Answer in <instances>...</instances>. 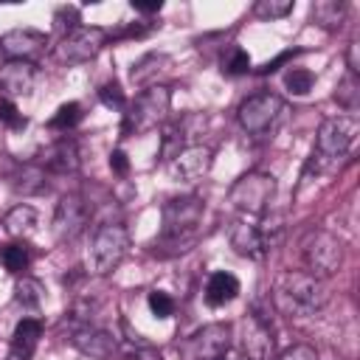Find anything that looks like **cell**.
<instances>
[{
    "mask_svg": "<svg viewBox=\"0 0 360 360\" xmlns=\"http://www.w3.org/2000/svg\"><path fill=\"white\" fill-rule=\"evenodd\" d=\"M273 301L290 318H309L326 307L329 290L323 278H315L307 270H287L273 287Z\"/></svg>",
    "mask_w": 360,
    "mask_h": 360,
    "instance_id": "cell-1",
    "label": "cell"
},
{
    "mask_svg": "<svg viewBox=\"0 0 360 360\" xmlns=\"http://www.w3.org/2000/svg\"><path fill=\"white\" fill-rule=\"evenodd\" d=\"M357 135H360V124H357L354 115L326 118L318 127L315 146H312V155H309V169H315V172L338 169V163H343L349 158V152L354 149Z\"/></svg>",
    "mask_w": 360,
    "mask_h": 360,
    "instance_id": "cell-2",
    "label": "cell"
},
{
    "mask_svg": "<svg viewBox=\"0 0 360 360\" xmlns=\"http://www.w3.org/2000/svg\"><path fill=\"white\" fill-rule=\"evenodd\" d=\"M129 250V231L121 222H104L93 231L87 248V270L93 276L112 273Z\"/></svg>",
    "mask_w": 360,
    "mask_h": 360,
    "instance_id": "cell-3",
    "label": "cell"
},
{
    "mask_svg": "<svg viewBox=\"0 0 360 360\" xmlns=\"http://www.w3.org/2000/svg\"><path fill=\"white\" fill-rule=\"evenodd\" d=\"M169 107H172V90H169L166 84L146 87V90L138 93L135 101L127 107L121 132H124V135H141V132L155 129V127L169 115Z\"/></svg>",
    "mask_w": 360,
    "mask_h": 360,
    "instance_id": "cell-4",
    "label": "cell"
},
{
    "mask_svg": "<svg viewBox=\"0 0 360 360\" xmlns=\"http://www.w3.org/2000/svg\"><path fill=\"white\" fill-rule=\"evenodd\" d=\"M202 214H205V202L197 194L172 197L163 205V233L160 236L172 245H186L191 239V233L197 231Z\"/></svg>",
    "mask_w": 360,
    "mask_h": 360,
    "instance_id": "cell-5",
    "label": "cell"
},
{
    "mask_svg": "<svg viewBox=\"0 0 360 360\" xmlns=\"http://www.w3.org/2000/svg\"><path fill=\"white\" fill-rule=\"evenodd\" d=\"M301 259H304L309 276L329 278L343 264V245L329 231H309L301 242Z\"/></svg>",
    "mask_w": 360,
    "mask_h": 360,
    "instance_id": "cell-6",
    "label": "cell"
},
{
    "mask_svg": "<svg viewBox=\"0 0 360 360\" xmlns=\"http://www.w3.org/2000/svg\"><path fill=\"white\" fill-rule=\"evenodd\" d=\"M276 194V177L264 172H248L242 174L231 188H228V202L248 214V217H262Z\"/></svg>",
    "mask_w": 360,
    "mask_h": 360,
    "instance_id": "cell-7",
    "label": "cell"
},
{
    "mask_svg": "<svg viewBox=\"0 0 360 360\" xmlns=\"http://www.w3.org/2000/svg\"><path fill=\"white\" fill-rule=\"evenodd\" d=\"M231 349V323H205L197 332H191L180 346V360H219Z\"/></svg>",
    "mask_w": 360,
    "mask_h": 360,
    "instance_id": "cell-8",
    "label": "cell"
},
{
    "mask_svg": "<svg viewBox=\"0 0 360 360\" xmlns=\"http://www.w3.org/2000/svg\"><path fill=\"white\" fill-rule=\"evenodd\" d=\"M107 45V31L98 25H73L56 45V59L68 65L90 62Z\"/></svg>",
    "mask_w": 360,
    "mask_h": 360,
    "instance_id": "cell-9",
    "label": "cell"
},
{
    "mask_svg": "<svg viewBox=\"0 0 360 360\" xmlns=\"http://www.w3.org/2000/svg\"><path fill=\"white\" fill-rule=\"evenodd\" d=\"M281 110H284V101L276 93H253L239 104L236 118L248 135H264L276 127Z\"/></svg>",
    "mask_w": 360,
    "mask_h": 360,
    "instance_id": "cell-10",
    "label": "cell"
},
{
    "mask_svg": "<svg viewBox=\"0 0 360 360\" xmlns=\"http://www.w3.org/2000/svg\"><path fill=\"white\" fill-rule=\"evenodd\" d=\"M211 163H214V152L202 143H186L172 158H166V169L172 180H186V183H194L202 174H208Z\"/></svg>",
    "mask_w": 360,
    "mask_h": 360,
    "instance_id": "cell-11",
    "label": "cell"
},
{
    "mask_svg": "<svg viewBox=\"0 0 360 360\" xmlns=\"http://www.w3.org/2000/svg\"><path fill=\"white\" fill-rule=\"evenodd\" d=\"M87 219H90V205L84 202L82 194H65L56 205V214H53V233L56 239H76L84 228H87Z\"/></svg>",
    "mask_w": 360,
    "mask_h": 360,
    "instance_id": "cell-12",
    "label": "cell"
},
{
    "mask_svg": "<svg viewBox=\"0 0 360 360\" xmlns=\"http://www.w3.org/2000/svg\"><path fill=\"white\" fill-rule=\"evenodd\" d=\"M48 45V37L42 31H34V28H14L8 34L0 37V53L11 62V59H20V62H34Z\"/></svg>",
    "mask_w": 360,
    "mask_h": 360,
    "instance_id": "cell-13",
    "label": "cell"
},
{
    "mask_svg": "<svg viewBox=\"0 0 360 360\" xmlns=\"http://www.w3.org/2000/svg\"><path fill=\"white\" fill-rule=\"evenodd\" d=\"M242 346H245V354L250 360H270L273 357L276 338H273L270 323L262 315H256V312L245 315V321H242Z\"/></svg>",
    "mask_w": 360,
    "mask_h": 360,
    "instance_id": "cell-14",
    "label": "cell"
},
{
    "mask_svg": "<svg viewBox=\"0 0 360 360\" xmlns=\"http://www.w3.org/2000/svg\"><path fill=\"white\" fill-rule=\"evenodd\" d=\"M34 84H37V65L34 62L11 59V62L0 65V90H3V98H8V101L25 98V96H31Z\"/></svg>",
    "mask_w": 360,
    "mask_h": 360,
    "instance_id": "cell-15",
    "label": "cell"
},
{
    "mask_svg": "<svg viewBox=\"0 0 360 360\" xmlns=\"http://www.w3.org/2000/svg\"><path fill=\"white\" fill-rule=\"evenodd\" d=\"M70 343L82 352V354H90L96 360H110L115 354V338L107 332V329H98L93 323H82L70 332Z\"/></svg>",
    "mask_w": 360,
    "mask_h": 360,
    "instance_id": "cell-16",
    "label": "cell"
},
{
    "mask_svg": "<svg viewBox=\"0 0 360 360\" xmlns=\"http://www.w3.org/2000/svg\"><path fill=\"white\" fill-rule=\"evenodd\" d=\"M42 172H51V174H73L79 169V149L70 138H59L53 143H48L42 152H39V163H37Z\"/></svg>",
    "mask_w": 360,
    "mask_h": 360,
    "instance_id": "cell-17",
    "label": "cell"
},
{
    "mask_svg": "<svg viewBox=\"0 0 360 360\" xmlns=\"http://www.w3.org/2000/svg\"><path fill=\"white\" fill-rule=\"evenodd\" d=\"M39 338H42V323L37 318H22L14 326V335H11V346H8V357L6 360H31Z\"/></svg>",
    "mask_w": 360,
    "mask_h": 360,
    "instance_id": "cell-18",
    "label": "cell"
},
{
    "mask_svg": "<svg viewBox=\"0 0 360 360\" xmlns=\"http://www.w3.org/2000/svg\"><path fill=\"white\" fill-rule=\"evenodd\" d=\"M231 245L239 256H248V259H262L270 248L262 236V228L259 225H250V222H233L231 228Z\"/></svg>",
    "mask_w": 360,
    "mask_h": 360,
    "instance_id": "cell-19",
    "label": "cell"
},
{
    "mask_svg": "<svg viewBox=\"0 0 360 360\" xmlns=\"http://www.w3.org/2000/svg\"><path fill=\"white\" fill-rule=\"evenodd\" d=\"M239 295V278L233 273H225V270H217L208 276V284H205V304L208 307H225L231 304L233 298Z\"/></svg>",
    "mask_w": 360,
    "mask_h": 360,
    "instance_id": "cell-20",
    "label": "cell"
},
{
    "mask_svg": "<svg viewBox=\"0 0 360 360\" xmlns=\"http://www.w3.org/2000/svg\"><path fill=\"white\" fill-rule=\"evenodd\" d=\"M169 65H172V59H169L166 53H146L143 59H138V62L132 65L129 79H132V84H138V87H143V90H146V87H155V84H158V76L166 73Z\"/></svg>",
    "mask_w": 360,
    "mask_h": 360,
    "instance_id": "cell-21",
    "label": "cell"
},
{
    "mask_svg": "<svg viewBox=\"0 0 360 360\" xmlns=\"http://www.w3.org/2000/svg\"><path fill=\"white\" fill-rule=\"evenodd\" d=\"M3 225H6V231L14 236V239H28L34 231H37V225H39V214H37V208L34 205H14L6 217H3Z\"/></svg>",
    "mask_w": 360,
    "mask_h": 360,
    "instance_id": "cell-22",
    "label": "cell"
},
{
    "mask_svg": "<svg viewBox=\"0 0 360 360\" xmlns=\"http://www.w3.org/2000/svg\"><path fill=\"white\" fill-rule=\"evenodd\" d=\"M312 20L326 31H338L346 20V3L343 0H318V3H312Z\"/></svg>",
    "mask_w": 360,
    "mask_h": 360,
    "instance_id": "cell-23",
    "label": "cell"
},
{
    "mask_svg": "<svg viewBox=\"0 0 360 360\" xmlns=\"http://www.w3.org/2000/svg\"><path fill=\"white\" fill-rule=\"evenodd\" d=\"M0 262H3V267H6L8 273L20 276V273L28 270L31 253H28V248H25L22 242H11V245H3V248H0Z\"/></svg>",
    "mask_w": 360,
    "mask_h": 360,
    "instance_id": "cell-24",
    "label": "cell"
},
{
    "mask_svg": "<svg viewBox=\"0 0 360 360\" xmlns=\"http://www.w3.org/2000/svg\"><path fill=\"white\" fill-rule=\"evenodd\" d=\"M42 295H45L42 281H37V278H31V276H22V278L17 281V287H14V298H17V304H22L25 309H39Z\"/></svg>",
    "mask_w": 360,
    "mask_h": 360,
    "instance_id": "cell-25",
    "label": "cell"
},
{
    "mask_svg": "<svg viewBox=\"0 0 360 360\" xmlns=\"http://www.w3.org/2000/svg\"><path fill=\"white\" fill-rule=\"evenodd\" d=\"M335 101H338L343 110H349V112H354V110H357V104H360V82H357V76H354V73H346V76L338 82Z\"/></svg>",
    "mask_w": 360,
    "mask_h": 360,
    "instance_id": "cell-26",
    "label": "cell"
},
{
    "mask_svg": "<svg viewBox=\"0 0 360 360\" xmlns=\"http://www.w3.org/2000/svg\"><path fill=\"white\" fill-rule=\"evenodd\" d=\"M79 121H82V104H79V101H68V104H62V107L53 112V118L48 121V127H51L53 132H68V129H73Z\"/></svg>",
    "mask_w": 360,
    "mask_h": 360,
    "instance_id": "cell-27",
    "label": "cell"
},
{
    "mask_svg": "<svg viewBox=\"0 0 360 360\" xmlns=\"http://www.w3.org/2000/svg\"><path fill=\"white\" fill-rule=\"evenodd\" d=\"M315 84V73L307 70V68H290L284 73V87L292 93V96H307Z\"/></svg>",
    "mask_w": 360,
    "mask_h": 360,
    "instance_id": "cell-28",
    "label": "cell"
},
{
    "mask_svg": "<svg viewBox=\"0 0 360 360\" xmlns=\"http://www.w3.org/2000/svg\"><path fill=\"white\" fill-rule=\"evenodd\" d=\"M222 70H225L228 76H242V73H248V70H250V53H248L245 48H239V45H231V48L225 51V56H222Z\"/></svg>",
    "mask_w": 360,
    "mask_h": 360,
    "instance_id": "cell-29",
    "label": "cell"
},
{
    "mask_svg": "<svg viewBox=\"0 0 360 360\" xmlns=\"http://www.w3.org/2000/svg\"><path fill=\"white\" fill-rule=\"evenodd\" d=\"M14 186H17L20 191H25V194L45 191V188H48V186H45V172H42L39 166H22V172L17 174Z\"/></svg>",
    "mask_w": 360,
    "mask_h": 360,
    "instance_id": "cell-30",
    "label": "cell"
},
{
    "mask_svg": "<svg viewBox=\"0 0 360 360\" xmlns=\"http://www.w3.org/2000/svg\"><path fill=\"white\" fill-rule=\"evenodd\" d=\"M292 11V0H259L253 6V14L262 20H281Z\"/></svg>",
    "mask_w": 360,
    "mask_h": 360,
    "instance_id": "cell-31",
    "label": "cell"
},
{
    "mask_svg": "<svg viewBox=\"0 0 360 360\" xmlns=\"http://www.w3.org/2000/svg\"><path fill=\"white\" fill-rule=\"evenodd\" d=\"M146 304H149V309H152V315L158 321H166V318L174 315V298L169 292H163V290H152L149 298H146Z\"/></svg>",
    "mask_w": 360,
    "mask_h": 360,
    "instance_id": "cell-32",
    "label": "cell"
},
{
    "mask_svg": "<svg viewBox=\"0 0 360 360\" xmlns=\"http://www.w3.org/2000/svg\"><path fill=\"white\" fill-rule=\"evenodd\" d=\"M0 121H3L6 127H11V129H22V127H25L22 112H20L17 104L8 101V98H0Z\"/></svg>",
    "mask_w": 360,
    "mask_h": 360,
    "instance_id": "cell-33",
    "label": "cell"
},
{
    "mask_svg": "<svg viewBox=\"0 0 360 360\" xmlns=\"http://www.w3.org/2000/svg\"><path fill=\"white\" fill-rule=\"evenodd\" d=\"M98 98H101L107 107H124V90H121L118 82H107V84H101Z\"/></svg>",
    "mask_w": 360,
    "mask_h": 360,
    "instance_id": "cell-34",
    "label": "cell"
},
{
    "mask_svg": "<svg viewBox=\"0 0 360 360\" xmlns=\"http://www.w3.org/2000/svg\"><path fill=\"white\" fill-rule=\"evenodd\" d=\"M278 360H321V357H318V352H315L312 346H307V343H295V346L284 349V352L278 354Z\"/></svg>",
    "mask_w": 360,
    "mask_h": 360,
    "instance_id": "cell-35",
    "label": "cell"
},
{
    "mask_svg": "<svg viewBox=\"0 0 360 360\" xmlns=\"http://www.w3.org/2000/svg\"><path fill=\"white\" fill-rule=\"evenodd\" d=\"M110 169L118 174V177H127L129 174V158L124 149H112L110 152Z\"/></svg>",
    "mask_w": 360,
    "mask_h": 360,
    "instance_id": "cell-36",
    "label": "cell"
},
{
    "mask_svg": "<svg viewBox=\"0 0 360 360\" xmlns=\"http://www.w3.org/2000/svg\"><path fill=\"white\" fill-rule=\"evenodd\" d=\"M346 65H349V73H354V76H357V70H360V65H357V42H349Z\"/></svg>",
    "mask_w": 360,
    "mask_h": 360,
    "instance_id": "cell-37",
    "label": "cell"
},
{
    "mask_svg": "<svg viewBox=\"0 0 360 360\" xmlns=\"http://www.w3.org/2000/svg\"><path fill=\"white\" fill-rule=\"evenodd\" d=\"M135 360H163V357H160L158 349H152V346H141V349L135 352Z\"/></svg>",
    "mask_w": 360,
    "mask_h": 360,
    "instance_id": "cell-38",
    "label": "cell"
},
{
    "mask_svg": "<svg viewBox=\"0 0 360 360\" xmlns=\"http://www.w3.org/2000/svg\"><path fill=\"white\" fill-rule=\"evenodd\" d=\"M132 8L141 11V14H158V11L163 8V3H135V0H132Z\"/></svg>",
    "mask_w": 360,
    "mask_h": 360,
    "instance_id": "cell-39",
    "label": "cell"
},
{
    "mask_svg": "<svg viewBox=\"0 0 360 360\" xmlns=\"http://www.w3.org/2000/svg\"><path fill=\"white\" fill-rule=\"evenodd\" d=\"M219 360H231V357H225V354H222V357H219Z\"/></svg>",
    "mask_w": 360,
    "mask_h": 360,
    "instance_id": "cell-40",
    "label": "cell"
}]
</instances>
